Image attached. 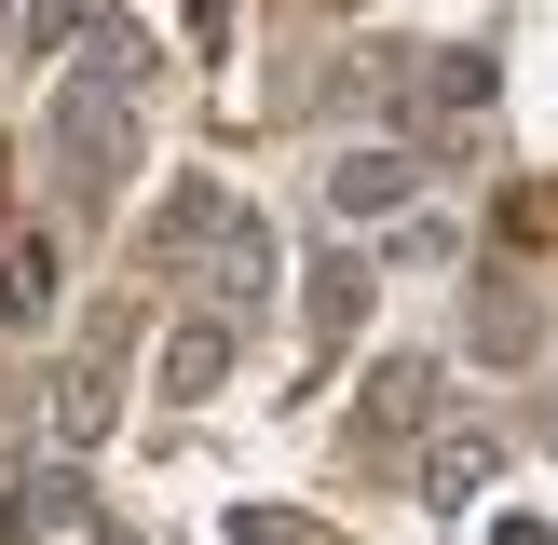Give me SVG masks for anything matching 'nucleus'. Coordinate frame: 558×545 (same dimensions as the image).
<instances>
[{
	"instance_id": "1",
	"label": "nucleus",
	"mask_w": 558,
	"mask_h": 545,
	"mask_svg": "<svg viewBox=\"0 0 558 545\" xmlns=\"http://www.w3.org/2000/svg\"><path fill=\"white\" fill-rule=\"evenodd\" d=\"M41 136H54V178H69V205H123L136 136H150V41H136L123 14H96V27L69 41V82H54Z\"/></svg>"
},
{
	"instance_id": "2",
	"label": "nucleus",
	"mask_w": 558,
	"mask_h": 545,
	"mask_svg": "<svg viewBox=\"0 0 558 545\" xmlns=\"http://www.w3.org/2000/svg\"><path fill=\"white\" fill-rule=\"evenodd\" d=\"M490 477H505V436H490V423H450L423 450V505H477Z\"/></svg>"
},
{
	"instance_id": "3",
	"label": "nucleus",
	"mask_w": 558,
	"mask_h": 545,
	"mask_svg": "<svg viewBox=\"0 0 558 545\" xmlns=\"http://www.w3.org/2000/svg\"><path fill=\"white\" fill-rule=\"evenodd\" d=\"M409 191H423V164H409V150H354V164H327V205H341V218H396Z\"/></svg>"
},
{
	"instance_id": "4",
	"label": "nucleus",
	"mask_w": 558,
	"mask_h": 545,
	"mask_svg": "<svg viewBox=\"0 0 558 545\" xmlns=\"http://www.w3.org/2000/svg\"><path fill=\"white\" fill-rule=\"evenodd\" d=\"M109 423H123V368H96V354H82V368H54V436H69V450H96Z\"/></svg>"
},
{
	"instance_id": "5",
	"label": "nucleus",
	"mask_w": 558,
	"mask_h": 545,
	"mask_svg": "<svg viewBox=\"0 0 558 545\" xmlns=\"http://www.w3.org/2000/svg\"><path fill=\"white\" fill-rule=\"evenodd\" d=\"M218 368H232V314H191L163 341V396H218Z\"/></svg>"
},
{
	"instance_id": "6",
	"label": "nucleus",
	"mask_w": 558,
	"mask_h": 545,
	"mask_svg": "<svg viewBox=\"0 0 558 545\" xmlns=\"http://www.w3.org/2000/svg\"><path fill=\"white\" fill-rule=\"evenodd\" d=\"M96 14H109V0H27V55H69Z\"/></svg>"
},
{
	"instance_id": "7",
	"label": "nucleus",
	"mask_w": 558,
	"mask_h": 545,
	"mask_svg": "<svg viewBox=\"0 0 558 545\" xmlns=\"http://www.w3.org/2000/svg\"><path fill=\"white\" fill-rule=\"evenodd\" d=\"M41 300H54V245L27 232V245H14V272H0V314H41Z\"/></svg>"
},
{
	"instance_id": "8",
	"label": "nucleus",
	"mask_w": 558,
	"mask_h": 545,
	"mask_svg": "<svg viewBox=\"0 0 558 545\" xmlns=\"http://www.w3.org/2000/svg\"><path fill=\"white\" fill-rule=\"evenodd\" d=\"M354 300H368V272H354V259H327V272H314V341H341V327H354Z\"/></svg>"
},
{
	"instance_id": "9",
	"label": "nucleus",
	"mask_w": 558,
	"mask_h": 545,
	"mask_svg": "<svg viewBox=\"0 0 558 545\" xmlns=\"http://www.w3.org/2000/svg\"><path fill=\"white\" fill-rule=\"evenodd\" d=\"M191 14H205V27H218V14H232V0H191Z\"/></svg>"
}]
</instances>
